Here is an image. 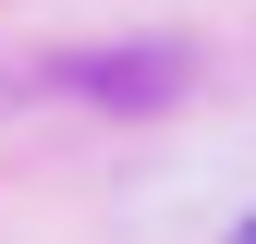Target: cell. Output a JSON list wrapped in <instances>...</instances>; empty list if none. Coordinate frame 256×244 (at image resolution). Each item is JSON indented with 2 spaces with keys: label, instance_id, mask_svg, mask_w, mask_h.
I'll use <instances>...</instances> for the list:
<instances>
[{
  "label": "cell",
  "instance_id": "1",
  "mask_svg": "<svg viewBox=\"0 0 256 244\" xmlns=\"http://www.w3.org/2000/svg\"><path fill=\"white\" fill-rule=\"evenodd\" d=\"M232 244H256V208H244V220H232Z\"/></svg>",
  "mask_w": 256,
  "mask_h": 244
}]
</instances>
